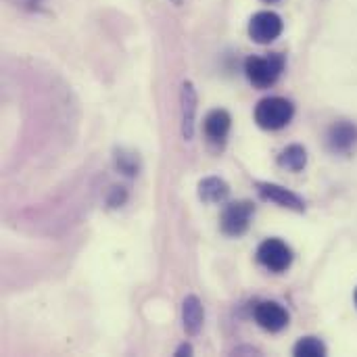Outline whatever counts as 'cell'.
<instances>
[{
    "instance_id": "cell-1",
    "label": "cell",
    "mask_w": 357,
    "mask_h": 357,
    "mask_svg": "<svg viewBox=\"0 0 357 357\" xmlns=\"http://www.w3.org/2000/svg\"><path fill=\"white\" fill-rule=\"evenodd\" d=\"M284 65H287V61L280 52H272L268 56H249L245 61V73L253 86L270 88L280 77Z\"/></svg>"
},
{
    "instance_id": "cell-2",
    "label": "cell",
    "mask_w": 357,
    "mask_h": 357,
    "mask_svg": "<svg viewBox=\"0 0 357 357\" xmlns=\"http://www.w3.org/2000/svg\"><path fill=\"white\" fill-rule=\"evenodd\" d=\"M293 115H295L293 102L282 96L264 98L255 107V121L264 130H280L291 123Z\"/></svg>"
},
{
    "instance_id": "cell-3",
    "label": "cell",
    "mask_w": 357,
    "mask_h": 357,
    "mask_svg": "<svg viewBox=\"0 0 357 357\" xmlns=\"http://www.w3.org/2000/svg\"><path fill=\"white\" fill-rule=\"evenodd\" d=\"M257 261L274 274H282L293 264L291 247L280 238H268L257 249Z\"/></svg>"
},
{
    "instance_id": "cell-4",
    "label": "cell",
    "mask_w": 357,
    "mask_h": 357,
    "mask_svg": "<svg viewBox=\"0 0 357 357\" xmlns=\"http://www.w3.org/2000/svg\"><path fill=\"white\" fill-rule=\"evenodd\" d=\"M255 213L253 203L249 201H238V203H230L220 218V226L222 232L228 236H243L249 226H251V218Z\"/></svg>"
},
{
    "instance_id": "cell-5",
    "label": "cell",
    "mask_w": 357,
    "mask_h": 357,
    "mask_svg": "<svg viewBox=\"0 0 357 357\" xmlns=\"http://www.w3.org/2000/svg\"><path fill=\"white\" fill-rule=\"evenodd\" d=\"M282 33V19L272 10H261L249 21V36L257 44H270Z\"/></svg>"
},
{
    "instance_id": "cell-6",
    "label": "cell",
    "mask_w": 357,
    "mask_h": 357,
    "mask_svg": "<svg viewBox=\"0 0 357 357\" xmlns=\"http://www.w3.org/2000/svg\"><path fill=\"white\" fill-rule=\"evenodd\" d=\"M253 316H255V322L264 331H268V333H280L282 328L289 326V320H291L289 318V312L280 303H276V301H264V303H259L255 307Z\"/></svg>"
},
{
    "instance_id": "cell-7",
    "label": "cell",
    "mask_w": 357,
    "mask_h": 357,
    "mask_svg": "<svg viewBox=\"0 0 357 357\" xmlns=\"http://www.w3.org/2000/svg\"><path fill=\"white\" fill-rule=\"evenodd\" d=\"M257 190L261 195V199L266 201H272L280 207H287V209H293V211H305V201L295 195L293 190L284 188V186H278V184H270V182H259L257 184Z\"/></svg>"
},
{
    "instance_id": "cell-8",
    "label": "cell",
    "mask_w": 357,
    "mask_h": 357,
    "mask_svg": "<svg viewBox=\"0 0 357 357\" xmlns=\"http://www.w3.org/2000/svg\"><path fill=\"white\" fill-rule=\"evenodd\" d=\"M203 322H205V310L201 299L197 295H188L182 303V324L186 335L197 337L203 328Z\"/></svg>"
},
{
    "instance_id": "cell-9",
    "label": "cell",
    "mask_w": 357,
    "mask_h": 357,
    "mask_svg": "<svg viewBox=\"0 0 357 357\" xmlns=\"http://www.w3.org/2000/svg\"><path fill=\"white\" fill-rule=\"evenodd\" d=\"M197 90L190 82H184L182 86V136L186 140H192L195 136V117H197Z\"/></svg>"
},
{
    "instance_id": "cell-10",
    "label": "cell",
    "mask_w": 357,
    "mask_h": 357,
    "mask_svg": "<svg viewBox=\"0 0 357 357\" xmlns=\"http://www.w3.org/2000/svg\"><path fill=\"white\" fill-rule=\"evenodd\" d=\"M357 142V126L349 121H337L328 132V146L335 153H347Z\"/></svg>"
},
{
    "instance_id": "cell-11",
    "label": "cell",
    "mask_w": 357,
    "mask_h": 357,
    "mask_svg": "<svg viewBox=\"0 0 357 357\" xmlns=\"http://www.w3.org/2000/svg\"><path fill=\"white\" fill-rule=\"evenodd\" d=\"M230 126H232V117L228 111L224 109H213L207 117H205V123H203V130H205V136L211 140V142H224L228 132H230Z\"/></svg>"
},
{
    "instance_id": "cell-12",
    "label": "cell",
    "mask_w": 357,
    "mask_h": 357,
    "mask_svg": "<svg viewBox=\"0 0 357 357\" xmlns=\"http://www.w3.org/2000/svg\"><path fill=\"white\" fill-rule=\"evenodd\" d=\"M230 195V186L222 180V178H215V176H209V178H203L199 182V199L203 203H224Z\"/></svg>"
},
{
    "instance_id": "cell-13",
    "label": "cell",
    "mask_w": 357,
    "mask_h": 357,
    "mask_svg": "<svg viewBox=\"0 0 357 357\" xmlns=\"http://www.w3.org/2000/svg\"><path fill=\"white\" fill-rule=\"evenodd\" d=\"M278 165L289 172H301L307 165V151L301 144H291L278 155Z\"/></svg>"
},
{
    "instance_id": "cell-14",
    "label": "cell",
    "mask_w": 357,
    "mask_h": 357,
    "mask_svg": "<svg viewBox=\"0 0 357 357\" xmlns=\"http://www.w3.org/2000/svg\"><path fill=\"white\" fill-rule=\"evenodd\" d=\"M293 354L297 357H324L328 354V349H326V345L320 339H316V337H303L295 345Z\"/></svg>"
},
{
    "instance_id": "cell-15",
    "label": "cell",
    "mask_w": 357,
    "mask_h": 357,
    "mask_svg": "<svg viewBox=\"0 0 357 357\" xmlns=\"http://www.w3.org/2000/svg\"><path fill=\"white\" fill-rule=\"evenodd\" d=\"M115 161H117V169L121 174H126V176H136L138 174V157L134 153L119 151L117 157H115Z\"/></svg>"
},
{
    "instance_id": "cell-16",
    "label": "cell",
    "mask_w": 357,
    "mask_h": 357,
    "mask_svg": "<svg viewBox=\"0 0 357 357\" xmlns=\"http://www.w3.org/2000/svg\"><path fill=\"white\" fill-rule=\"evenodd\" d=\"M126 199H128L126 188L123 186H115L113 192H111V197H109V207H121L126 203Z\"/></svg>"
},
{
    "instance_id": "cell-17",
    "label": "cell",
    "mask_w": 357,
    "mask_h": 357,
    "mask_svg": "<svg viewBox=\"0 0 357 357\" xmlns=\"http://www.w3.org/2000/svg\"><path fill=\"white\" fill-rule=\"evenodd\" d=\"M176 356L182 357V356H192V347L188 345V343H184V345H180L178 349H176Z\"/></svg>"
},
{
    "instance_id": "cell-18",
    "label": "cell",
    "mask_w": 357,
    "mask_h": 357,
    "mask_svg": "<svg viewBox=\"0 0 357 357\" xmlns=\"http://www.w3.org/2000/svg\"><path fill=\"white\" fill-rule=\"evenodd\" d=\"M264 2H268V4H272V2H278V0H264Z\"/></svg>"
},
{
    "instance_id": "cell-19",
    "label": "cell",
    "mask_w": 357,
    "mask_h": 357,
    "mask_svg": "<svg viewBox=\"0 0 357 357\" xmlns=\"http://www.w3.org/2000/svg\"><path fill=\"white\" fill-rule=\"evenodd\" d=\"M356 305H357V289H356Z\"/></svg>"
}]
</instances>
